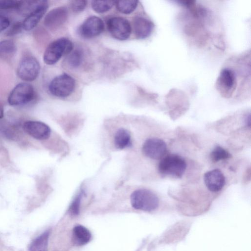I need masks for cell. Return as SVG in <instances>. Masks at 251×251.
<instances>
[{
    "instance_id": "1",
    "label": "cell",
    "mask_w": 251,
    "mask_h": 251,
    "mask_svg": "<svg viewBox=\"0 0 251 251\" xmlns=\"http://www.w3.org/2000/svg\"><path fill=\"white\" fill-rule=\"evenodd\" d=\"M184 159L177 154H169L164 157L159 162L158 169L164 176L181 178L186 169Z\"/></svg>"
},
{
    "instance_id": "2",
    "label": "cell",
    "mask_w": 251,
    "mask_h": 251,
    "mask_svg": "<svg viewBox=\"0 0 251 251\" xmlns=\"http://www.w3.org/2000/svg\"><path fill=\"white\" fill-rule=\"evenodd\" d=\"M73 50V43L69 39L59 38L50 43L46 49L43 55L44 61L48 65H53Z\"/></svg>"
},
{
    "instance_id": "3",
    "label": "cell",
    "mask_w": 251,
    "mask_h": 251,
    "mask_svg": "<svg viewBox=\"0 0 251 251\" xmlns=\"http://www.w3.org/2000/svg\"><path fill=\"white\" fill-rule=\"evenodd\" d=\"M132 207L144 211H151L156 209L159 203L157 195L147 189H139L132 192L130 196Z\"/></svg>"
},
{
    "instance_id": "4",
    "label": "cell",
    "mask_w": 251,
    "mask_h": 251,
    "mask_svg": "<svg viewBox=\"0 0 251 251\" xmlns=\"http://www.w3.org/2000/svg\"><path fill=\"white\" fill-rule=\"evenodd\" d=\"M215 86L217 91L223 98H231L237 86L236 72L229 68L223 69L217 78Z\"/></svg>"
},
{
    "instance_id": "5",
    "label": "cell",
    "mask_w": 251,
    "mask_h": 251,
    "mask_svg": "<svg viewBox=\"0 0 251 251\" xmlns=\"http://www.w3.org/2000/svg\"><path fill=\"white\" fill-rule=\"evenodd\" d=\"M75 86V79L69 75L64 73L55 77L49 85L51 94L58 98H66L73 92Z\"/></svg>"
},
{
    "instance_id": "6",
    "label": "cell",
    "mask_w": 251,
    "mask_h": 251,
    "mask_svg": "<svg viewBox=\"0 0 251 251\" xmlns=\"http://www.w3.org/2000/svg\"><path fill=\"white\" fill-rule=\"evenodd\" d=\"M34 97V91L32 85L25 82L21 83L11 91L8 102L12 106L22 105L29 102Z\"/></svg>"
},
{
    "instance_id": "7",
    "label": "cell",
    "mask_w": 251,
    "mask_h": 251,
    "mask_svg": "<svg viewBox=\"0 0 251 251\" xmlns=\"http://www.w3.org/2000/svg\"><path fill=\"white\" fill-rule=\"evenodd\" d=\"M107 27L110 34L116 39L125 40L130 35L132 27L125 18L114 17L108 19Z\"/></svg>"
},
{
    "instance_id": "8",
    "label": "cell",
    "mask_w": 251,
    "mask_h": 251,
    "mask_svg": "<svg viewBox=\"0 0 251 251\" xmlns=\"http://www.w3.org/2000/svg\"><path fill=\"white\" fill-rule=\"evenodd\" d=\"M40 64L32 56H26L20 61L17 69L19 77L25 81L35 80L40 72Z\"/></svg>"
},
{
    "instance_id": "9",
    "label": "cell",
    "mask_w": 251,
    "mask_h": 251,
    "mask_svg": "<svg viewBox=\"0 0 251 251\" xmlns=\"http://www.w3.org/2000/svg\"><path fill=\"white\" fill-rule=\"evenodd\" d=\"M144 154L152 159H159L164 157L167 152V145L162 140L158 138H151L146 140L142 147Z\"/></svg>"
},
{
    "instance_id": "10",
    "label": "cell",
    "mask_w": 251,
    "mask_h": 251,
    "mask_svg": "<svg viewBox=\"0 0 251 251\" xmlns=\"http://www.w3.org/2000/svg\"><path fill=\"white\" fill-rule=\"evenodd\" d=\"M104 28L102 20L99 17L92 16L84 21L79 28L78 32L84 38H92L100 34Z\"/></svg>"
},
{
    "instance_id": "11",
    "label": "cell",
    "mask_w": 251,
    "mask_h": 251,
    "mask_svg": "<svg viewBox=\"0 0 251 251\" xmlns=\"http://www.w3.org/2000/svg\"><path fill=\"white\" fill-rule=\"evenodd\" d=\"M67 18V8L63 6L56 7L50 11L46 16L44 24L49 29L55 30L60 27Z\"/></svg>"
},
{
    "instance_id": "12",
    "label": "cell",
    "mask_w": 251,
    "mask_h": 251,
    "mask_svg": "<svg viewBox=\"0 0 251 251\" xmlns=\"http://www.w3.org/2000/svg\"><path fill=\"white\" fill-rule=\"evenodd\" d=\"M24 130L34 138L42 140L49 138L51 130L46 124L36 121H28L23 126Z\"/></svg>"
},
{
    "instance_id": "13",
    "label": "cell",
    "mask_w": 251,
    "mask_h": 251,
    "mask_svg": "<svg viewBox=\"0 0 251 251\" xmlns=\"http://www.w3.org/2000/svg\"><path fill=\"white\" fill-rule=\"evenodd\" d=\"M203 180L207 189L213 192L221 190L226 183V178L221 170L213 169L206 172Z\"/></svg>"
},
{
    "instance_id": "14",
    "label": "cell",
    "mask_w": 251,
    "mask_h": 251,
    "mask_svg": "<svg viewBox=\"0 0 251 251\" xmlns=\"http://www.w3.org/2000/svg\"><path fill=\"white\" fill-rule=\"evenodd\" d=\"M48 8L46 0H39V3L22 23L23 28L29 31L33 29L45 14Z\"/></svg>"
},
{
    "instance_id": "15",
    "label": "cell",
    "mask_w": 251,
    "mask_h": 251,
    "mask_svg": "<svg viewBox=\"0 0 251 251\" xmlns=\"http://www.w3.org/2000/svg\"><path fill=\"white\" fill-rule=\"evenodd\" d=\"M153 23L142 16L136 17L133 21L134 34L137 39H144L149 37L154 28Z\"/></svg>"
},
{
    "instance_id": "16",
    "label": "cell",
    "mask_w": 251,
    "mask_h": 251,
    "mask_svg": "<svg viewBox=\"0 0 251 251\" xmlns=\"http://www.w3.org/2000/svg\"><path fill=\"white\" fill-rule=\"evenodd\" d=\"M91 238L90 231L84 226L79 225L74 228L73 241L76 245H84L89 242Z\"/></svg>"
},
{
    "instance_id": "17",
    "label": "cell",
    "mask_w": 251,
    "mask_h": 251,
    "mask_svg": "<svg viewBox=\"0 0 251 251\" xmlns=\"http://www.w3.org/2000/svg\"><path fill=\"white\" fill-rule=\"evenodd\" d=\"M117 149L122 150L131 145L130 133L126 129L121 128L116 132L114 139Z\"/></svg>"
},
{
    "instance_id": "18",
    "label": "cell",
    "mask_w": 251,
    "mask_h": 251,
    "mask_svg": "<svg viewBox=\"0 0 251 251\" xmlns=\"http://www.w3.org/2000/svg\"><path fill=\"white\" fill-rule=\"evenodd\" d=\"M50 230H46L31 242L29 251H48Z\"/></svg>"
},
{
    "instance_id": "19",
    "label": "cell",
    "mask_w": 251,
    "mask_h": 251,
    "mask_svg": "<svg viewBox=\"0 0 251 251\" xmlns=\"http://www.w3.org/2000/svg\"><path fill=\"white\" fill-rule=\"evenodd\" d=\"M138 1L136 0H123L115 1L116 8L121 13L129 14L133 12L138 5Z\"/></svg>"
},
{
    "instance_id": "20",
    "label": "cell",
    "mask_w": 251,
    "mask_h": 251,
    "mask_svg": "<svg viewBox=\"0 0 251 251\" xmlns=\"http://www.w3.org/2000/svg\"><path fill=\"white\" fill-rule=\"evenodd\" d=\"M16 48L14 42L9 40H3L0 42V56L3 58H8L14 55Z\"/></svg>"
},
{
    "instance_id": "21",
    "label": "cell",
    "mask_w": 251,
    "mask_h": 251,
    "mask_svg": "<svg viewBox=\"0 0 251 251\" xmlns=\"http://www.w3.org/2000/svg\"><path fill=\"white\" fill-rule=\"evenodd\" d=\"M210 157L212 161L216 162L230 158L231 154L223 147L217 146L210 152Z\"/></svg>"
},
{
    "instance_id": "22",
    "label": "cell",
    "mask_w": 251,
    "mask_h": 251,
    "mask_svg": "<svg viewBox=\"0 0 251 251\" xmlns=\"http://www.w3.org/2000/svg\"><path fill=\"white\" fill-rule=\"evenodd\" d=\"M115 3V1L113 0H93L91 6L96 12L102 13L109 11Z\"/></svg>"
},
{
    "instance_id": "23",
    "label": "cell",
    "mask_w": 251,
    "mask_h": 251,
    "mask_svg": "<svg viewBox=\"0 0 251 251\" xmlns=\"http://www.w3.org/2000/svg\"><path fill=\"white\" fill-rule=\"evenodd\" d=\"M68 58V63L73 67H78L83 60L82 52L79 50H72Z\"/></svg>"
},
{
    "instance_id": "24",
    "label": "cell",
    "mask_w": 251,
    "mask_h": 251,
    "mask_svg": "<svg viewBox=\"0 0 251 251\" xmlns=\"http://www.w3.org/2000/svg\"><path fill=\"white\" fill-rule=\"evenodd\" d=\"M22 1L13 0H0V11L19 9Z\"/></svg>"
},
{
    "instance_id": "25",
    "label": "cell",
    "mask_w": 251,
    "mask_h": 251,
    "mask_svg": "<svg viewBox=\"0 0 251 251\" xmlns=\"http://www.w3.org/2000/svg\"><path fill=\"white\" fill-rule=\"evenodd\" d=\"M82 194H79L72 201L69 208V211L73 215H77L79 212L80 204Z\"/></svg>"
},
{
    "instance_id": "26",
    "label": "cell",
    "mask_w": 251,
    "mask_h": 251,
    "mask_svg": "<svg viewBox=\"0 0 251 251\" xmlns=\"http://www.w3.org/2000/svg\"><path fill=\"white\" fill-rule=\"evenodd\" d=\"M86 4L87 1L85 0H75L71 1V7L75 12H80L85 9Z\"/></svg>"
},
{
    "instance_id": "27",
    "label": "cell",
    "mask_w": 251,
    "mask_h": 251,
    "mask_svg": "<svg viewBox=\"0 0 251 251\" xmlns=\"http://www.w3.org/2000/svg\"><path fill=\"white\" fill-rule=\"evenodd\" d=\"M23 28L22 23L17 22L13 25L7 32L8 36H13L19 33Z\"/></svg>"
},
{
    "instance_id": "28",
    "label": "cell",
    "mask_w": 251,
    "mask_h": 251,
    "mask_svg": "<svg viewBox=\"0 0 251 251\" xmlns=\"http://www.w3.org/2000/svg\"><path fill=\"white\" fill-rule=\"evenodd\" d=\"M10 25L8 19L2 15H0V32L6 29Z\"/></svg>"
},
{
    "instance_id": "29",
    "label": "cell",
    "mask_w": 251,
    "mask_h": 251,
    "mask_svg": "<svg viewBox=\"0 0 251 251\" xmlns=\"http://www.w3.org/2000/svg\"><path fill=\"white\" fill-rule=\"evenodd\" d=\"M245 123L246 126L248 127L251 126V115L249 113L246 115L245 118Z\"/></svg>"
},
{
    "instance_id": "30",
    "label": "cell",
    "mask_w": 251,
    "mask_h": 251,
    "mask_svg": "<svg viewBox=\"0 0 251 251\" xmlns=\"http://www.w3.org/2000/svg\"><path fill=\"white\" fill-rule=\"evenodd\" d=\"M4 115V111L3 108L2 106L0 104V119L2 118L3 117Z\"/></svg>"
}]
</instances>
